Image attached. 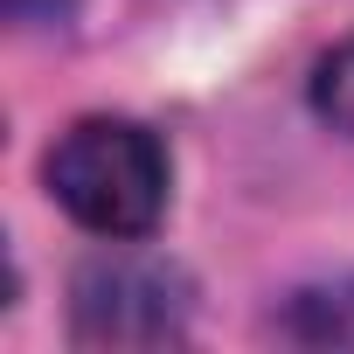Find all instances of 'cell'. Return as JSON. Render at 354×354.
<instances>
[{"label": "cell", "instance_id": "obj_5", "mask_svg": "<svg viewBox=\"0 0 354 354\" xmlns=\"http://www.w3.org/2000/svg\"><path fill=\"white\" fill-rule=\"evenodd\" d=\"M8 15H15L21 28H56V21L77 15V0H8Z\"/></svg>", "mask_w": 354, "mask_h": 354}, {"label": "cell", "instance_id": "obj_1", "mask_svg": "<svg viewBox=\"0 0 354 354\" xmlns=\"http://www.w3.org/2000/svg\"><path fill=\"white\" fill-rule=\"evenodd\" d=\"M42 174L63 216L91 236L139 243L167 216V146L132 118H77Z\"/></svg>", "mask_w": 354, "mask_h": 354}, {"label": "cell", "instance_id": "obj_4", "mask_svg": "<svg viewBox=\"0 0 354 354\" xmlns=\"http://www.w3.org/2000/svg\"><path fill=\"white\" fill-rule=\"evenodd\" d=\"M354 285H340V292H306L299 299V313H292V326L306 333V340H354Z\"/></svg>", "mask_w": 354, "mask_h": 354}, {"label": "cell", "instance_id": "obj_2", "mask_svg": "<svg viewBox=\"0 0 354 354\" xmlns=\"http://www.w3.org/2000/svg\"><path fill=\"white\" fill-rule=\"evenodd\" d=\"M70 319L84 347H167L188 333V278L139 250L91 257L77 271Z\"/></svg>", "mask_w": 354, "mask_h": 354}, {"label": "cell", "instance_id": "obj_3", "mask_svg": "<svg viewBox=\"0 0 354 354\" xmlns=\"http://www.w3.org/2000/svg\"><path fill=\"white\" fill-rule=\"evenodd\" d=\"M313 111L333 132L354 139V42H340V49L319 56V70H313Z\"/></svg>", "mask_w": 354, "mask_h": 354}]
</instances>
